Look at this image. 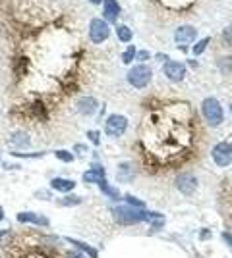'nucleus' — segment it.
<instances>
[{"instance_id":"1","label":"nucleus","mask_w":232,"mask_h":258,"mask_svg":"<svg viewBox=\"0 0 232 258\" xmlns=\"http://www.w3.org/2000/svg\"><path fill=\"white\" fill-rule=\"evenodd\" d=\"M114 222H118L120 226H132V224H140L145 220H163V216L157 212H147L145 208H135L130 205H118L111 208Z\"/></svg>"},{"instance_id":"2","label":"nucleus","mask_w":232,"mask_h":258,"mask_svg":"<svg viewBox=\"0 0 232 258\" xmlns=\"http://www.w3.org/2000/svg\"><path fill=\"white\" fill-rule=\"evenodd\" d=\"M201 114H203V118H205V121L209 123L211 127H219L222 121H224V112H222L221 102L215 97L203 98V102H201Z\"/></svg>"},{"instance_id":"3","label":"nucleus","mask_w":232,"mask_h":258,"mask_svg":"<svg viewBox=\"0 0 232 258\" xmlns=\"http://www.w3.org/2000/svg\"><path fill=\"white\" fill-rule=\"evenodd\" d=\"M126 79H128V83L132 87H135V89H145V87L151 83V79H153V70L145 64L132 66V68L128 70Z\"/></svg>"},{"instance_id":"4","label":"nucleus","mask_w":232,"mask_h":258,"mask_svg":"<svg viewBox=\"0 0 232 258\" xmlns=\"http://www.w3.org/2000/svg\"><path fill=\"white\" fill-rule=\"evenodd\" d=\"M109 37H111V27L103 18H93L89 22V39H91V43L101 44L105 43Z\"/></svg>"},{"instance_id":"5","label":"nucleus","mask_w":232,"mask_h":258,"mask_svg":"<svg viewBox=\"0 0 232 258\" xmlns=\"http://www.w3.org/2000/svg\"><path fill=\"white\" fill-rule=\"evenodd\" d=\"M211 158H213V162H215L219 168L230 166L232 164V143H228V141L217 143V145L213 147V151H211Z\"/></svg>"},{"instance_id":"6","label":"nucleus","mask_w":232,"mask_h":258,"mask_svg":"<svg viewBox=\"0 0 232 258\" xmlns=\"http://www.w3.org/2000/svg\"><path fill=\"white\" fill-rule=\"evenodd\" d=\"M126 129H128V118L122 114H112L105 123V133L109 137H122L126 133Z\"/></svg>"},{"instance_id":"7","label":"nucleus","mask_w":232,"mask_h":258,"mask_svg":"<svg viewBox=\"0 0 232 258\" xmlns=\"http://www.w3.org/2000/svg\"><path fill=\"white\" fill-rule=\"evenodd\" d=\"M163 74L166 76L168 81L180 83L186 77V64L184 62H178V60H166L165 66H163Z\"/></svg>"},{"instance_id":"8","label":"nucleus","mask_w":232,"mask_h":258,"mask_svg":"<svg viewBox=\"0 0 232 258\" xmlns=\"http://www.w3.org/2000/svg\"><path fill=\"white\" fill-rule=\"evenodd\" d=\"M198 37V29L194 25H180L174 31V43L178 46H188L190 43H196Z\"/></svg>"},{"instance_id":"9","label":"nucleus","mask_w":232,"mask_h":258,"mask_svg":"<svg viewBox=\"0 0 232 258\" xmlns=\"http://www.w3.org/2000/svg\"><path fill=\"white\" fill-rule=\"evenodd\" d=\"M176 189L182 195H194L198 189V177L192 173H182L176 177Z\"/></svg>"},{"instance_id":"10","label":"nucleus","mask_w":232,"mask_h":258,"mask_svg":"<svg viewBox=\"0 0 232 258\" xmlns=\"http://www.w3.org/2000/svg\"><path fill=\"white\" fill-rule=\"evenodd\" d=\"M120 4L118 0H103V20L107 23H116L120 18Z\"/></svg>"},{"instance_id":"11","label":"nucleus","mask_w":232,"mask_h":258,"mask_svg":"<svg viewBox=\"0 0 232 258\" xmlns=\"http://www.w3.org/2000/svg\"><path fill=\"white\" fill-rule=\"evenodd\" d=\"M16 220H18L20 224H35V226H43V227L51 226V222H49L47 216L35 214V212H20V214L16 216Z\"/></svg>"},{"instance_id":"12","label":"nucleus","mask_w":232,"mask_h":258,"mask_svg":"<svg viewBox=\"0 0 232 258\" xmlns=\"http://www.w3.org/2000/svg\"><path fill=\"white\" fill-rule=\"evenodd\" d=\"M97 108H99L97 98L85 97V98H79V100H77V112L83 114V116H93V114L97 112Z\"/></svg>"},{"instance_id":"13","label":"nucleus","mask_w":232,"mask_h":258,"mask_svg":"<svg viewBox=\"0 0 232 258\" xmlns=\"http://www.w3.org/2000/svg\"><path fill=\"white\" fill-rule=\"evenodd\" d=\"M51 187L58 193L68 195L76 189V181L74 179H64V177H55V179H51Z\"/></svg>"},{"instance_id":"14","label":"nucleus","mask_w":232,"mask_h":258,"mask_svg":"<svg viewBox=\"0 0 232 258\" xmlns=\"http://www.w3.org/2000/svg\"><path fill=\"white\" fill-rule=\"evenodd\" d=\"M103 179H105V168L99 164H93V168L83 173V181L85 183H97L99 185Z\"/></svg>"},{"instance_id":"15","label":"nucleus","mask_w":232,"mask_h":258,"mask_svg":"<svg viewBox=\"0 0 232 258\" xmlns=\"http://www.w3.org/2000/svg\"><path fill=\"white\" fill-rule=\"evenodd\" d=\"M66 241L70 243V245L77 247L79 250H83V252H85L89 258H99V252H97V248L91 247V245H87V243H83V241H77V239H72V237H66Z\"/></svg>"},{"instance_id":"16","label":"nucleus","mask_w":232,"mask_h":258,"mask_svg":"<svg viewBox=\"0 0 232 258\" xmlns=\"http://www.w3.org/2000/svg\"><path fill=\"white\" fill-rule=\"evenodd\" d=\"M133 179V168L132 162H122L118 166V181L122 183H130Z\"/></svg>"},{"instance_id":"17","label":"nucleus","mask_w":232,"mask_h":258,"mask_svg":"<svg viewBox=\"0 0 232 258\" xmlns=\"http://www.w3.org/2000/svg\"><path fill=\"white\" fill-rule=\"evenodd\" d=\"M81 203H83V199H81V197H77V195H72V193L56 201V205L62 206V208H70V206H79Z\"/></svg>"},{"instance_id":"18","label":"nucleus","mask_w":232,"mask_h":258,"mask_svg":"<svg viewBox=\"0 0 232 258\" xmlns=\"http://www.w3.org/2000/svg\"><path fill=\"white\" fill-rule=\"evenodd\" d=\"M8 141H10V145H14V147H27L29 145V135L23 133V131H14Z\"/></svg>"},{"instance_id":"19","label":"nucleus","mask_w":232,"mask_h":258,"mask_svg":"<svg viewBox=\"0 0 232 258\" xmlns=\"http://www.w3.org/2000/svg\"><path fill=\"white\" fill-rule=\"evenodd\" d=\"M116 37H118V41H122V43H132L133 33L128 25H116Z\"/></svg>"},{"instance_id":"20","label":"nucleus","mask_w":232,"mask_h":258,"mask_svg":"<svg viewBox=\"0 0 232 258\" xmlns=\"http://www.w3.org/2000/svg\"><path fill=\"white\" fill-rule=\"evenodd\" d=\"M99 189H101V193L105 195V197H109V199H114V201H118V199H120V193H118L112 185H109L107 179H103V181L99 183Z\"/></svg>"},{"instance_id":"21","label":"nucleus","mask_w":232,"mask_h":258,"mask_svg":"<svg viewBox=\"0 0 232 258\" xmlns=\"http://www.w3.org/2000/svg\"><path fill=\"white\" fill-rule=\"evenodd\" d=\"M209 43H211V37H203L201 41H196V43H194L190 52L194 54V56H201V54L205 52V48L209 46Z\"/></svg>"},{"instance_id":"22","label":"nucleus","mask_w":232,"mask_h":258,"mask_svg":"<svg viewBox=\"0 0 232 258\" xmlns=\"http://www.w3.org/2000/svg\"><path fill=\"white\" fill-rule=\"evenodd\" d=\"M135 56H137V48L132 44V46H128V48L124 50V54H122V62H124L126 66H130L133 62V58H135Z\"/></svg>"},{"instance_id":"23","label":"nucleus","mask_w":232,"mask_h":258,"mask_svg":"<svg viewBox=\"0 0 232 258\" xmlns=\"http://www.w3.org/2000/svg\"><path fill=\"white\" fill-rule=\"evenodd\" d=\"M55 156L58 158L60 162H64V164H70V162H74L76 160V156H74V152H70V151H64V149H60V151H56L55 152Z\"/></svg>"},{"instance_id":"24","label":"nucleus","mask_w":232,"mask_h":258,"mask_svg":"<svg viewBox=\"0 0 232 258\" xmlns=\"http://www.w3.org/2000/svg\"><path fill=\"white\" fill-rule=\"evenodd\" d=\"M124 201H126V205L135 206V208H145V203H144V201L135 199V197H132V195H124Z\"/></svg>"},{"instance_id":"25","label":"nucleus","mask_w":232,"mask_h":258,"mask_svg":"<svg viewBox=\"0 0 232 258\" xmlns=\"http://www.w3.org/2000/svg\"><path fill=\"white\" fill-rule=\"evenodd\" d=\"M16 158H43L44 152H12Z\"/></svg>"},{"instance_id":"26","label":"nucleus","mask_w":232,"mask_h":258,"mask_svg":"<svg viewBox=\"0 0 232 258\" xmlns=\"http://www.w3.org/2000/svg\"><path fill=\"white\" fill-rule=\"evenodd\" d=\"M64 258H85V254L81 250H66L64 252Z\"/></svg>"},{"instance_id":"27","label":"nucleus","mask_w":232,"mask_h":258,"mask_svg":"<svg viewBox=\"0 0 232 258\" xmlns=\"http://www.w3.org/2000/svg\"><path fill=\"white\" fill-rule=\"evenodd\" d=\"M87 137L91 141H93V145H101V141H99V133L97 131H89L87 133Z\"/></svg>"},{"instance_id":"28","label":"nucleus","mask_w":232,"mask_h":258,"mask_svg":"<svg viewBox=\"0 0 232 258\" xmlns=\"http://www.w3.org/2000/svg\"><path fill=\"white\" fill-rule=\"evenodd\" d=\"M222 241H224L226 245H230V247H232V233H228V231H222Z\"/></svg>"},{"instance_id":"29","label":"nucleus","mask_w":232,"mask_h":258,"mask_svg":"<svg viewBox=\"0 0 232 258\" xmlns=\"http://www.w3.org/2000/svg\"><path fill=\"white\" fill-rule=\"evenodd\" d=\"M35 199H51V195L44 193V189H41V191H37V193H35Z\"/></svg>"},{"instance_id":"30","label":"nucleus","mask_w":232,"mask_h":258,"mask_svg":"<svg viewBox=\"0 0 232 258\" xmlns=\"http://www.w3.org/2000/svg\"><path fill=\"white\" fill-rule=\"evenodd\" d=\"M199 235H201V239H203V241H207V239L211 237V231H209V229H201V231H199Z\"/></svg>"},{"instance_id":"31","label":"nucleus","mask_w":232,"mask_h":258,"mask_svg":"<svg viewBox=\"0 0 232 258\" xmlns=\"http://www.w3.org/2000/svg\"><path fill=\"white\" fill-rule=\"evenodd\" d=\"M135 58H140V60H149V52H147V50H140V54H137Z\"/></svg>"},{"instance_id":"32","label":"nucleus","mask_w":232,"mask_h":258,"mask_svg":"<svg viewBox=\"0 0 232 258\" xmlns=\"http://www.w3.org/2000/svg\"><path fill=\"white\" fill-rule=\"evenodd\" d=\"M76 152H79V154H85V152H87V149H83L81 145H76Z\"/></svg>"},{"instance_id":"33","label":"nucleus","mask_w":232,"mask_h":258,"mask_svg":"<svg viewBox=\"0 0 232 258\" xmlns=\"http://www.w3.org/2000/svg\"><path fill=\"white\" fill-rule=\"evenodd\" d=\"M0 222H4V208L0 206Z\"/></svg>"},{"instance_id":"34","label":"nucleus","mask_w":232,"mask_h":258,"mask_svg":"<svg viewBox=\"0 0 232 258\" xmlns=\"http://www.w3.org/2000/svg\"><path fill=\"white\" fill-rule=\"evenodd\" d=\"M188 66H192V68H198V62H194V60H188Z\"/></svg>"},{"instance_id":"35","label":"nucleus","mask_w":232,"mask_h":258,"mask_svg":"<svg viewBox=\"0 0 232 258\" xmlns=\"http://www.w3.org/2000/svg\"><path fill=\"white\" fill-rule=\"evenodd\" d=\"M4 235H8V229H4V231H0V239H4Z\"/></svg>"},{"instance_id":"36","label":"nucleus","mask_w":232,"mask_h":258,"mask_svg":"<svg viewBox=\"0 0 232 258\" xmlns=\"http://www.w3.org/2000/svg\"><path fill=\"white\" fill-rule=\"evenodd\" d=\"M91 4H103V0H89Z\"/></svg>"},{"instance_id":"37","label":"nucleus","mask_w":232,"mask_h":258,"mask_svg":"<svg viewBox=\"0 0 232 258\" xmlns=\"http://www.w3.org/2000/svg\"><path fill=\"white\" fill-rule=\"evenodd\" d=\"M230 112H232V104H230Z\"/></svg>"}]
</instances>
